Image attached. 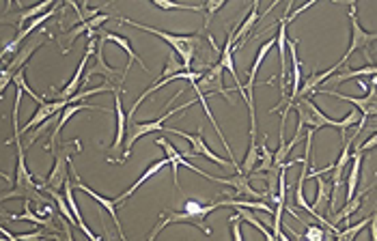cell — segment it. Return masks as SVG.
<instances>
[{
  "label": "cell",
  "mask_w": 377,
  "mask_h": 241,
  "mask_svg": "<svg viewBox=\"0 0 377 241\" xmlns=\"http://www.w3.org/2000/svg\"><path fill=\"white\" fill-rule=\"evenodd\" d=\"M9 9H11V3L7 5V11H5L3 16H0V24H13L11 20H7V16H9ZM13 26H16V24H13Z\"/></svg>",
  "instance_id": "43"
},
{
  "label": "cell",
  "mask_w": 377,
  "mask_h": 241,
  "mask_svg": "<svg viewBox=\"0 0 377 241\" xmlns=\"http://www.w3.org/2000/svg\"><path fill=\"white\" fill-rule=\"evenodd\" d=\"M164 132H169V134H175V136H181V138H186L190 145H192V153L190 151H184L181 155L184 157H194V155H203L205 159H209V162H213V164H218V166H233L229 159H225V157H218L215 155L211 149H209V145L203 140V128H198V132L196 134H186V132H181V130H173V128H167L164 125Z\"/></svg>",
  "instance_id": "9"
},
{
  "label": "cell",
  "mask_w": 377,
  "mask_h": 241,
  "mask_svg": "<svg viewBox=\"0 0 377 241\" xmlns=\"http://www.w3.org/2000/svg\"><path fill=\"white\" fill-rule=\"evenodd\" d=\"M225 5H227L225 0H209V3H205V5H203V11H205V28L209 26V22H211L213 13L218 11V9H223Z\"/></svg>",
  "instance_id": "35"
},
{
  "label": "cell",
  "mask_w": 377,
  "mask_h": 241,
  "mask_svg": "<svg viewBox=\"0 0 377 241\" xmlns=\"http://www.w3.org/2000/svg\"><path fill=\"white\" fill-rule=\"evenodd\" d=\"M373 220V215H368L366 220H362V222H358V224H351V226H345V228H339V232L334 235V239L332 241H354L356 237H358V232H362L366 226H368V222Z\"/></svg>",
  "instance_id": "31"
},
{
  "label": "cell",
  "mask_w": 377,
  "mask_h": 241,
  "mask_svg": "<svg viewBox=\"0 0 377 241\" xmlns=\"http://www.w3.org/2000/svg\"><path fill=\"white\" fill-rule=\"evenodd\" d=\"M223 74H225V69L215 63V65H211L207 72H203V76L194 82L203 93H218V95H225L229 101H233L231 99V95H229V89L225 86V82H223Z\"/></svg>",
  "instance_id": "14"
},
{
  "label": "cell",
  "mask_w": 377,
  "mask_h": 241,
  "mask_svg": "<svg viewBox=\"0 0 377 241\" xmlns=\"http://www.w3.org/2000/svg\"><path fill=\"white\" fill-rule=\"evenodd\" d=\"M218 207H242V209H259V211H265V213H272V207H269L265 201H231V198H223V201H215Z\"/></svg>",
  "instance_id": "28"
},
{
  "label": "cell",
  "mask_w": 377,
  "mask_h": 241,
  "mask_svg": "<svg viewBox=\"0 0 377 241\" xmlns=\"http://www.w3.org/2000/svg\"><path fill=\"white\" fill-rule=\"evenodd\" d=\"M72 149H74V151H82L78 138H76V140H69V142H65L63 147H57V149L52 151V153H54V166H52V170H50V176L41 184L43 190H54V192L63 190L65 181L72 176V174H69Z\"/></svg>",
  "instance_id": "5"
},
{
  "label": "cell",
  "mask_w": 377,
  "mask_h": 241,
  "mask_svg": "<svg viewBox=\"0 0 377 241\" xmlns=\"http://www.w3.org/2000/svg\"><path fill=\"white\" fill-rule=\"evenodd\" d=\"M377 74V67L375 65H366V67H360V69H345V72H337L330 80V84H343L347 80H362V78H373Z\"/></svg>",
  "instance_id": "24"
},
{
  "label": "cell",
  "mask_w": 377,
  "mask_h": 241,
  "mask_svg": "<svg viewBox=\"0 0 377 241\" xmlns=\"http://www.w3.org/2000/svg\"><path fill=\"white\" fill-rule=\"evenodd\" d=\"M215 209H218V205H215V203L201 205L198 201H186L184 207H181V211H167V213H162L159 220H157V224L153 226V230L149 232L147 239L153 241L169 224H194V226H198V228L209 237V235H211V228L205 224V218H207L209 213H213Z\"/></svg>",
  "instance_id": "2"
},
{
  "label": "cell",
  "mask_w": 377,
  "mask_h": 241,
  "mask_svg": "<svg viewBox=\"0 0 377 241\" xmlns=\"http://www.w3.org/2000/svg\"><path fill=\"white\" fill-rule=\"evenodd\" d=\"M69 168H72V174H74V186H76L80 192H84L86 196H91L95 203H99V205H101V209H106L108 213H111V218H113V222H115V226H117V230H119L121 239H123V241H128V237H125V232H123V228H121L119 215H117V205H115V201H111V198H103L101 194H97L95 190H91L86 184H82V181L78 179V174H76V170H74V166H72V164H69Z\"/></svg>",
  "instance_id": "17"
},
{
  "label": "cell",
  "mask_w": 377,
  "mask_h": 241,
  "mask_svg": "<svg viewBox=\"0 0 377 241\" xmlns=\"http://www.w3.org/2000/svg\"><path fill=\"white\" fill-rule=\"evenodd\" d=\"M306 232H304V241H326V230H323L319 224H304Z\"/></svg>",
  "instance_id": "34"
},
{
  "label": "cell",
  "mask_w": 377,
  "mask_h": 241,
  "mask_svg": "<svg viewBox=\"0 0 377 241\" xmlns=\"http://www.w3.org/2000/svg\"><path fill=\"white\" fill-rule=\"evenodd\" d=\"M291 108L298 112V130H296L298 136H302L304 130L317 132L321 128H334L341 132V120H334L328 114H323L310 97H298L291 103Z\"/></svg>",
  "instance_id": "4"
},
{
  "label": "cell",
  "mask_w": 377,
  "mask_h": 241,
  "mask_svg": "<svg viewBox=\"0 0 377 241\" xmlns=\"http://www.w3.org/2000/svg\"><path fill=\"white\" fill-rule=\"evenodd\" d=\"M54 5H57V3H52V0H43V3H39V5H35V7H30V9H24L16 20V28H18V33L20 30H24V24L30 20V18H39V16H43L45 11H50Z\"/></svg>",
  "instance_id": "27"
},
{
  "label": "cell",
  "mask_w": 377,
  "mask_h": 241,
  "mask_svg": "<svg viewBox=\"0 0 377 241\" xmlns=\"http://www.w3.org/2000/svg\"><path fill=\"white\" fill-rule=\"evenodd\" d=\"M360 166H362V153L351 151V170L347 174V192H345V203L354 198L358 190V181H360Z\"/></svg>",
  "instance_id": "25"
},
{
  "label": "cell",
  "mask_w": 377,
  "mask_h": 241,
  "mask_svg": "<svg viewBox=\"0 0 377 241\" xmlns=\"http://www.w3.org/2000/svg\"><path fill=\"white\" fill-rule=\"evenodd\" d=\"M265 140H267V136H263V140H261V153H259V162H257V168H254V172H259V174L269 172L272 170V164H274V151L267 149Z\"/></svg>",
  "instance_id": "29"
},
{
  "label": "cell",
  "mask_w": 377,
  "mask_h": 241,
  "mask_svg": "<svg viewBox=\"0 0 377 241\" xmlns=\"http://www.w3.org/2000/svg\"><path fill=\"white\" fill-rule=\"evenodd\" d=\"M164 166H169V159H167V157H162V159L153 162V164H151V166L142 172V176L136 181V184H132V188H128L121 196H117V198H115V205H123V203H125V201H128V198H130V196H132V194H134L140 186H142V184H145V181H149L155 172H159V170L164 168Z\"/></svg>",
  "instance_id": "22"
},
{
  "label": "cell",
  "mask_w": 377,
  "mask_h": 241,
  "mask_svg": "<svg viewBox=\"0 0 377 241\" xmlns=\"http://www.w3.org/2000/svg\"><path fill=\"white\" fill-rule=\"evenodd\" d=\"M0 218H9V213H5L3 209H0Z\"/></svg>",
  "instance_id": "45"
},
{
  "label": "cell",
  "mask_w": 377,
  "mask_h": 241,
  "mask_svg": "<svg viewBox=\"0 0 377 241\" xmlns=\"http://www.w3.org/2000/svg\"><path fill=\"white\" fill-rule=\"evenodd\" d=\"M24 72H26V69H20V72L13 76V84H16V89H22L24 93H28V95L33 97V101H37V106H39V103H43V97H39L33 89H28L26 78H24Z\"/></svg>",
  "instance_id": "33"
},
{
  "label": "cell",
  "mask_w": 377,
  "mask_h": 241,
  "mask_svg": "<svg viewBox=\"0 0 377 241\" xmlns=\"http://www.w3.org/2000/svg\"><path fill=\"white\" fill-rule=\"evenodd\" d=\"M257 162H259V142H257V136H250V147H248V153L244 157V164L240 166L242 168V174H250L254 172L257 168Z\"/></svg>",
  "instance_id": "30"
},
{
  "label": "cell",
  "mask_w": 377,
  "mask_h": 241,
  "mask_svg": "<svg viewBox=\"0 0 377 241\" xmlns=\"http://www.w3.org/2000/svg\"><path fill=\"white\" fill-rule=\"evenodd\" d=\"M0 179H5V181H13V179H11V174H7L5 170H0Z\"/></svg>",
  "instance_id": "44"
},
{
  "label": "cell",
  "mask_w": 377,
  "mask_h": 241,
  "mask_svg": "<svg viewBox=\"0 0 377 241\" xmlns=\"http://www.w3.org/2000/svg\"><path fill=\"white\" fill-rule=\"evenodd\" d=\"M257 20H259V3H252V9H250V13L244 18V22H242V24L237 26V30H235V45H233V54L246 45V41H248V35L252 33V28H254Z\"/></svg>",
  "instance_id": "20"
},
{
  "label": "cell",
  "mask_w": 377,
  "mask_h": 241,
  "mask_svg": "<svg viewBox=\"0 0 377 241\" xmlns=\"http://www.w3.org/2000/svg\"><path fill=\"white\" fill-rule=\"evenodd\" d=\"M119 22L130 24V26H134V28H138V30L151 33V35L159 37L162 41H167V43L175 50V54L181 58V65H184V69H186V72H190L192 60H194V56H196V52H198V47H201V35H198V33H194V35H173V33H169V30L151 28V26L138 24V22L128 20V18H119Z\"/></svg>",
  "instance_id": "3"
},
{
  "label": "cell",
  "mask_w": 377,
  "mask_h": 241,
  "mask_svg": "<svg viewBox=\"0 0 377 241\" xmlns=\"http://www.w3.org/2000/svg\"><path fill=\"white\" fill-rule=\"evenodd\" d=\"M349 20H351V41H349V47H347L345 56L339 60V63H341V65H347V63H349V56H351L356 50H362L364 56L368 58V65H375V63H373V56H371V52H368V45L377 39V35H375V33H366V30L360 26L358 16H356V5H354V3H349Z\"/></svg>",
  "instance_id": "8"
},
{
  "label": "cell",
  "mask_w": 377,
  "mask_h": 241,
  "mask_svg": "<svg viewBox=\"0 0 377 241\" xmlns=\"http://www.w3.org/2000/svg\"><path fill=\"white\" fill-rule=\"evenodd\" d=\"M47 37H50V30L41 28V30H39L33 39H28L26 43H22V47L13 54L11 63H9L5 69H7L9 74H13V76H16L20 69H24V65L28 63V58L33 56V52H35V50H39V47L45 43V39H47Z\"/></svg>",
  "instance_id": "13"
},
{
  "label": "cell",
  "mask_w": 377,
  "mask_h": 241,
  "mask_svg": "<svg viewBox=\"0 0 377 241\" xmlns=\"http://www.w3.org/2000/svg\"><path fill=\"white\" fill-rule=\"evenodd\" d=\"M358 120H360V112L354 108L345 118H341V136H343V140H345V132L349 130V128H354V125H358Z\"/></svg>",
  "instance_id": "37"
},
{
  "label": "cell",
  "mask_w": 377,
  "mask_h": 241,
  "mask_svg": "<svg viewBox=\"0 0 377 241\" xmlns=\"http://www.w3.org/2000/svg\"><path fill=\"white\" fill-rule=\"evenodd\" d=\"M231 235H233V241H244V235H242V222H240V215H231Z\"/></svg>",
  "instance_id": "38"
},
{
  "label": "cell",
  "mask_w": 377,
  "mask_h": 241,
  "mask_svg": "<svg viewBox=\"0 0 377 241\" xmlns=\"http://www.w3.org/2000/svg\"><path fill=\"white\" fill-rule=\"evenodd\" d=\"M194 106V101L190 99V101H186V103H181V106H177V108H173V110H167L164 114H162L157 120H145V123H128V136H125V153H123V157L117 162V164H123L128 157H130V153H132V147H134V142L138 140V138H142V136H147V134H151V132H157V130H164V123L169 118H173L177 112H184V110H188V108H192Z\"/></svg>",
  "instance_id": "6"
},
{
  "label": "cell",
  "mask_w": 377,
  "mask_h": 241,
  "mask_svg": "<svg viewBox=\"0 0 377 241\" xmlns=\"http://www.w3.org/2000/svg\"><path fill=\"white\" fill-rule=\"evenodd\" d=\"M67 106H69L67 101H47V99H43V103H39V106H37V112L28 118V123H26L24 128H20V136H22V134H26V132H30L35 125L39 128L41 123H45V120H47V118H52L54 114L63 112Z\"/></svg>",
  "instance_id": "18"
},
{
  "label": "cell",
  "mask_w": 377,
  "mask_h": 241,
  "mask_svg": "<svg viewBox=\"0 0 377 241\" xmlns=\"http://www.w3.org/2000/svg\"><path fill=\"white\" fill-rule=\"evenodd\" d=\"M0 235H3L5 239H9V241H20V239H18L16 235H11V232H9V230L5 228V226H0Z\"/></svg>",
  "instance_id": "42"
},
{
  "label": "cell",
  "mask_w": 377,
  "mask_h": 241,
  "mask_svg": "<svg viewBox=\"0 0 377 241\" xmlns=\"http://www.w3.org/2000/svg\"><path fill=\"white\" fill-rule=\"evenodd\" d=\"M181 72H186L184 65L179 63V60L175 58V54L171 52V54H169V60H167V67H164V72H162V78L173 76V74H181Z\"/></svg>",
  "instance_id": "36"
},
{
  "label": "cell",
  "mask_w": 377,
  "mask_h": 241,
  "mask_svg": "<svg viewBox=\"0 0 377 241\" xmlns=\"http://www.w3.org/2000/svg\"><path fill=\"white\" fill-rule=\"evenodd\" d=\"M121 95L123 93H115V114H117V134H115V140H113V147H111V153L113 157L121 151V145L125 142V132H128V116L123 112V103H121Z\"/></svg>",
  "instance_id": "19"
},
{
  "label": "cell",
  "mask_w": 377,
  "mask_h": 241,
  "mask_svg": "<svg viewBox=\"0 0 377 241\" xmlns=\"http://www.w3.org/2000/svg\"><path fill=\"white\" fill-rule=\"evenodd\" d=\"M11 82H13V74H9L7 69H3V72H0V97H3L5 89H7Z\"/></svg>",
  "instance_id": "40"
},
{
  "label": "cell",
  "mask_w": 377,
  "mask_h": 241,
  "mask_svg": "<svg viewBox=\"0 0 377 241\" xmlns=\"http://www.w3.org/2000/svg\"><path fill=\"white\" fill-rule=\"evenodd\" d=\"M11 145H16L18 149V164H16V176H13V188L5 194H0V203L5 201H13V198H22V201H30V203H37V205H52V198H45L41 194V188L35 184V179L26 166V157H24V147L18 140H9Z\"/></svg>",
  "instance_id": "1"
},
{
  "label": "cell",
  "mask_w": 377,
  "mask_h": 241,
  "mask_svg": "<svg viewBox=\"0 0 377 241\" xmlns=\"http://www.w3.org/2000/svg\"><path fill=\"white\" fill-rule=\"evenodd\" d=\"M375 145H377V136H375V134H371V138H368V140H366L364 145L356 147V151H358V153H364V151H371V149H373Z\"/></svg>",
  "instance_id": "41"
},
{
  "label": "cell",
  "mask_w": 377,
  "mask_h": 241,
  "mask_svg": "<svg viewBox=\"0 0 377 241\" xmlns=\"http://www.w3.org/2000/svg\"><path fill=\"white\" fill-rule=\"evenodd\" d=\"M371 190H373V186H364V188H362L360 192H356V194H354V198L345 203V209L337 211V213H334V218H332L330 222H332V224L337 226L339 222H343V220H347L349 215H354V213H356V211H358V209L362 207V203H364V201H366V198L371 196Z\"/></svg>",
  "instance_id": "21"
},
{
  "label": "cell",
  "mask_w": 377,
  "mask_h": 241,
  "mask_svg": "<svg viewBox=\"0 0 377 241\" xmlns=\"http://www.w3.org/2000/svg\"><path fill=\"white\" fill-rule=\"evenodd\" d=\"M213 184H223V186L233 188V194L240 196V198H248V201H261V198H265V192H257L250 186V179L246 174H235V176H229V179L213 176Z\"/></svg>",
  "instance_id": "15"
},
{
  "label": "cell",
  "mask_w": 377,
  "mask_h": 241,
  "mask_svg": "<svg viewBox=\"0 0 377 241\" xmlns=\"http://www.w3.org/2000/svg\"><path fill=\"white\" fill-rule=\"evenodd\" d=\"M155 145L157 147H162L164 149V157L169 159V166L173 168V181H175V188L179 190L181 188V184H179V166H186V168H190V170H194L196 174H201V176H205V179H209V181H213V174H209V172H205V170H201V168H196L194 164H190V159H186L184 155H181V151H177L175 147H173V142L171 140H167V138H157L155 140Z\"/></svg>",
  "instance_id": "11"
},
{
  "label": "cell",
  "mask_w": 377,
  "mask_h": 241,
  "mask_svg": "<svg viewBox=\"0 0 377 241\" xmlns=\"http://www.w3.org/2000/svg\"><path fill=\"white\" fill-rule=\"evenodd\" d=\"M43 228H39V230H35V232H24V235H18V239L20 241H45L47 237H43V232H41Z\"/></svg>",
  "instance_id": "39"
},
{
  "label": "cell",
  "mask_w": 377,
  "mask_h": 241,
  "mask_svg": "<svg viewBox=\"0 0 377 241\" xmlns=\"http://www.w3.org/2000/svg\"><path fill=\"white\" fill-rule=\"evenodd\" d=\"M313 93H321V95H332V97H339L343 101H349L356 106L358 112H362V116H375L377 114V103H375V76L371 78V84L366 89V97H351V95H343V93H337L332 89H315Z\"/></svg>",
  "instance_id": "12"
},
{
  "label": "cell",
  "mask_w": 377,
  "mask_h": 241,
  "mask_svg": "<svg viewBox=\"0 0 377 241\" xmlns=\"http://www.w3.org/2000/svg\"><path fill=\"white\" fill-rule=\"evenodd\" d=\"M95 45H97V37L95 39H89V45H86V54L82 56V60H80V65H78V69H76V74H74V78L69 80V84L63 89V91H54V89H50L45 95H43V99H47V97H52V101H67L69 97H74L76 93H78V89H80V84H82V72L86 69V63H89V58L95 54Z\"/></svg>",
  "instance_id": "10"
},
{
  "label": "cell",
  "mask_w": 377,
  "mask_h": 241,
  "mask_svg": "<svg viewBox=\"0 0 377 241\" xmlns=\"http://www.w3.org/2000/svg\"><path fill=\"white\" fill-rule=\"evenodd\" d=\"M99 37L103 39V41H113V43H117V45H121L123 50H125V54H128V65H125V72H130L132 69V65L138 60V65L145 69V72H149L147 69V65L142 63V60L138 58V54H134V50H132V43H130V39L128 37H123V35H115V33H99Z\"/></svg>",
  "instance_id": "23"
},
{
  "label": "cell",
  "mask_w": 377,
  "mask_h": 241,
  "mask_svg": "<svg viewBox=\"0 0 377 241\" xmlns=\"http://www.w3.org/2000/svg\"><path fill=\"white\" fill-rule=\"evenodd\" d=\"M103 45H106V41L97 35V45H95V65L86 72V76L82 78V84H86L89 80H91V76H103V80H106V84H111L115 91H119L121 86H123V82H125V76H128V72L123 69H115V67H111L106 63V58H103Z\"/></svg>",
  "instance_id": "7"
},
{
  "label": "cell",
  "mask_w": 377,
  "mask_h": 241,
  "mask_svg": "<svg viewBox=\"0 0 377 241\" xmlns=\"http://www.w3.org/2000/svg\"><path fill=\"white\" fill-rule=\"evenodd\" d=\"M9 220H18V222H30L39 228H50L52 226V218H39L33 209H30V201H24V213H9Z\"/></svg>",
  "instance_id": "26"
},
{
  "label": "cell",
  "mask_w": 377,
  "mask_h": 241,
  "mask_svg": "<svg viewBox=\"0 0 377 241\" xmlns=\"http://www.w3.org/2000/svg\"><path fill=\"white\" fill-rule=\"evenodd\" d=\"M82 110H97V112H106V108H99V106H91V103H72V106H67L63 112H61V116H59V120L54 123V132L50 134V142L45 145V151H54L59 145H57V140H59V134L63 132V128L67 125V120L74 116V114H78V112H82Z\"/></svg>",
  "instance_id": "16"
},
{
  "label": "cell",
  "mask_w": 377,
  "mask_h": 241,
  "mask_svg": "<svg viewBox=\"0 0 377 241\" xmlns=\"http://www.w3.org/2000/svg\"><path fill=\"white\" fill-rule=\"evenodd\" d=\"M153 5L164 11H203V5H181V3H171V0H155Z\"/></svg>",
  "instance_id": "32"
}]
</instances>
